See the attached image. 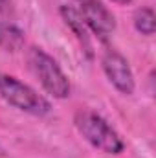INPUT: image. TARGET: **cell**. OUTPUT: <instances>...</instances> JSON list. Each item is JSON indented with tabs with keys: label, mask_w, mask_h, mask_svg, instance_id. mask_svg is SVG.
<instances>
[{
	"label": "cell",
	"mask_w": 156,
	"mask_h": 158,
	"mask_svg": "<svg viewBox=\"0 0 156 158\" xmlns=\"http://www.w3.org/2000/svg\"><path fill=\"white\" fill-rule=\"evenodd\" d=\"M74 127L84 142L107 155H121L125 143L116 129L92 109H79L74 114Z\"/></svg>",
	"instance_id": "cell-1"
},
{
	"label": "cell",
	"mask_w": 156,
	"mask_h": 158,
	"mask_svg": "<svg viewBox=\"0 0 156 158\" xmlns=\"http://www.w3.org/2000/svg\"><path fill=\"white\" fill-rule=\"evenodd\" d=\"M26 61L31 74L35 76L48 96L55 99H66L70 96L72 92L70 79L48 52H44L39 46H31L26 53Z\"/></svg>",
	"instance_id": "cell-2"
},
{
	"label": "cell",
	"mask_w": 156,
	"mask_h": 158,
	"mask_svg": "<svg viewBox=\"0 0 156 158\" xmlns=\"http://www.w3.org/2000/svg\"><path fill=\"white\" fill-rule=\"evenodd\" d=\"M0 98L13 109L31 116H46L51 112V103L42 94L9 74H0Z\"/></svg>",
	"instance_id": "cell-3"
},
{
	"label": "cell",
	"mask_w": 156,
	"mask_h": 158,
	"mask_svg": "<svg viewBox=\"0 0 156 158\" xmlns=\"http://www.w3.org/2000/svg\"><path fill=\"white\" fill-rule=\"evenodd\" d=\"M68 6L81 17L88 31L101 42H109L110 35L116 31V17L101 0H68Z\"/></svg>",
	"instance_id": "cell-4"
},
{
	"label": "cell",
	"mask_w": 156,
	"mask_h": 158,
	"mask_svg": "<svg viewBox=\"0 0 156 158\" xmlns=\"http://www.w3.org/2000/svg\"><path fill=\"white\" fill-rule=\"evenodd\" d=\"M101 68L109 83L123 96H132L136 88V79L132 74V68L125 55H121L117 50L107 48L101 57Z\"/></svg>",
	"instance_id": "cell-5"
},
{
	"label": "cell",
	"mask_w": 156,
	"mask_h": 158,
	"mask_svg": "<svg viewBox=\"0 0 156 158\" xmlns=\"http://www.w3.org/2000/svg\"><path fill=\"white\" fill-rule=\"evenodd\" d=\"M59 13H61V17H63V20H64V24L70 28V31L76 35V39L79 40V44L83 46V50H84L86 57H88V59H92L94 52H92V39H90V31H88V28L84 26V22L81 20V17L74 11V7H72V6H68V4H63V6H61V9H59Z\"/></svg>",
	"instance_id": "cell-6"
},
{
	"label": "cell",
	"mask_w": 156,
	"mask_h": 158,
	"mask_svg": "<svg viewBox=\"0 0 156 158\" xmlns=\"http://www.w3.org/2000/svg\"><path fill=\"white\" fill-rule=\"evenodd\" d=\"M24 42H26L24 31L18 26L0 20V50L15 53L24 48Z\"/></svg>",
	"instance_id": "cell-7"
},
{
	"label": "cell",
	"mask_w": 156,
	"mask_h": 158,
	"mask_svg": "<svg viewBox=\"0 0 156 158\" xmlns=\"http://www.w3.org/2000/svg\"><path fill=\"white\" fill-rule=\"evenodd\" d=\"M132 22H134V28L138 33L145 35V37H151L154 35L156 31V15L154 9L149 7V6H143V7H138L132 15Z\"/></svg>",
	"instance_id": "cell-8"
},
{
	"label": "cell",
	"mask_w": 156,
	"mask_h": 158,
	"mask_svg": "<svg viewBox=\"0 0 156 158\" xmlns=\"http://www.w3.org/2000/svg\"><path fill=\"white\" fill-rule=\"evenodd\" d=\"M13 13V0H0V15H11Z\"/></svg>",
	"instance_id": "cell-9"
},
{
	"label": "cell",
	"mask_w": 156,
	"mask_h": 158,
	"mask_svg": "<svg viewBox=\"0 0 156 158\" xmlns=\"http://www.w3.org/2000/svg\"><path fill=\"white\" fill-rule=\"evenodd\" d=\"M110 2H114V4H117V6H127V4H130L132 0H110Z\"/></svg>",
	"instance_id": "cell-10"
},
{
	"label": "cell",
	"mask_w": 156,
	"mask_h": 158,
	"mask_svg": "<svg viewBox=\"0 0 156 158\" xmlns=\"http://www.w3.org/2000/svg\"><path fill=\"white\" fill-rule=\"evenodd\" d=\"M4 156V149H2V147H0V158Z\"/></svg>",
	"instance_id": "cell-11"
}]
</instances>
